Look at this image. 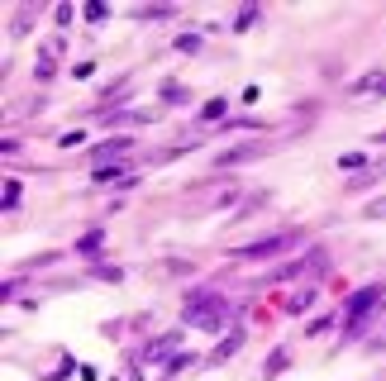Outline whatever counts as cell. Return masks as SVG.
Returning <instances> with one entry per match:
<instances>
[{
    "instance_id": "6da1fadb",
    "label": "cell",
    "mask_w": 386,
    "mask_h": 381,
    "mask_svg": "<svg viewBox=\"0 0 386 381\" xmlns=\"http://www.w3.org/2000/svg\"><path fill=\"white\" fill-rule=\"evenodd\" d=\"M229 319V305H224V295L219 291H191L186 295V305H182V324H191V329H219Z\"/></svg>"
},
{
    "instance_id": "7a4b0ae2",
    "label": "cell",
    "mask_w": 386,
    "mask_h": 381,
    "mask_svg": "<svg viewBox=\"0 0 386 381\" xmlns=\"http://www.w3.org/2000/svg\"><path fill=\"white\" fill-rule=\"evenodd\" d=\"M377 300H382V286H377V282L348 295V305H343V329H348V339H353V329H363V319L377 310Z\"/></svg>"
},
{
    "instance_id": "3957f363",
    "label": "cell",
    "mask_w": 386,
    "mask_h": 381,
    "mask_svg": "<svg viewBox=\"0 0 386 381\" xmlns=\"http://www.w3.org/2000/svg\"><path fill=\"white\" fill-rule=\"evenodd\" d=\"M295 243V234H277V238H258V243H248V248H239L234 258H243V262H258V258H272V253H282Z\"/></svg>"
},
{
    "instance_id": "277c9868",
    "label": "cell",
    "mask_w": 386,
    "mask_h": 381,
    "mask_svg": "<svg viewBox=\"0 0 386 381\" xmlns=\"http://www.w3.org/2000/svg\"><path fill=\"white\" fill-rule=\"evenodd\" d=\"M177 343H182V334H162V339H148L138 358H143V362H167V358L177 353Z\"/></svg>"
},
{
    "instance_id": "5b68a950",
    "label": "cell",
    "mask_w": 386,
    "mask_h": 381,
    "mask_svg": "<svg viewBox=\"0 0 386 381\" xmlns=\"http://www.w3.org/2000/svg\"><path fill=\"white\" fill-rule=\"evenodd\" d=\"M124 153H129V138H110V143L91 148V162L96 167H114V162H124Z\"/></svg>"
},
{
    "instance_id": "8992f818",
    "label": "cell",
    "mask_w": 386,
    "mask_h": 381,
    "mask_svg": "<svg viewBox=\"0 0 386 381\" xmlns=\"http://www.w3.org/2000/svg\"><path fill=\"white\" fill-rule=\"evenodd\" d=\"M239 348H243V334H229V339H224V343H219V348L210 353V362H224V358H234Z\"/></svg>"
},
{
    "instance_id": "52a82bcc",
    "label": "cell",
    "mask_w": 386,
    "mask_h": 381,
    "mask_svg": "<svg viewBox=\"0 0 386 381\" xmlns=\"http://www.w3.org/2000/svg\"><path fill=\"white\" fill-rule=\"evenodd\" d=\"M91 182H124V186H129V177H124V162H114V167H91Z\"/></svg>"
},
{
    "instance_id": "ba28073f",
    "label": "cell",
    "mask_w": 386,
    "mask_h": 381,
    "mask_svg": "<svg viewBox=\"0 0 386 381\" xmlns=\"http://www.w3.org/2000/svg\"><path fill=\"white\" fill-rule=\"evenodd\" d=\"M224 110H229V105H224V95H215V100H205L200 119H205V124H215V119H224Z\"/></svg>"
},
{
    "instance_id": "9c48e42d",
    "label": "cell",
    "mask_w": 386,
    "mask_h": 381,
    "mask_svg": "<svg viewBox=\"0 0 386 381\" xmlns=\"http://www.w3.org/2000/svg\"><path fill=\"white\" fill-rule=\"evenodd\" d=\"M100 238H105L100 229H91V234H82V243H77V253H82V258H86V253H96V248H100Z\"/></svg>"
},
{
    "instance_id": "30bf717a",
    "label": "cell",
    "mask_w": 386,
    "mask_h": 381,
    "mask_svg": "<svg viewBox=\"0 0 386 381\" xmlns=\"http://www.w3.org/2000/svg\"><path fill=\"white\" fill-rule=\"evenodd\" d=\"M177 53H200V34H177Z\"/></svg>"
},
{
    "instance_id": "8fae6325",
    "label": "cell",
    "mask_w": 386,
    "mask_h": 381,
    "mask_svg": "<svg viewBox=\"0 0 386 381\" xmlns=\"http://www.w3.org/2000/svg\"><path fill=\"white\" fill-rule=\"evenodd\" d=\"M19 182H5V195H0V205H5V210H14V205H19Z\"/></svg>"
},
{
    "instance_id": "7c38bea8",
    "label": "cell",
    "mask_w": 386,
    "mask_h": 381,
    "mask_svg": "<svg viewBox=\"0 0 386 381\" xmlns=\"http://www.w3.org/2000/svg\"><path fill=\"white\" fill-rule=\"evenodd\" d=\"M195 358L191 353H177V358H172V362H167V377H177V372H182V367H191Z\"/></svg>"
},
{
    "instance_id": "4fadbf2b",
    "label": "cell",
    "mask_w": 386,
    "mask_h": 381,
    "mask_svg": "<svg viewBox=\"0 0 386 381\" xmlns=\"http://www.w3.org/2000/svg\"><path fill=\"white\" fill-rule=\"evenodd\" d=\"M310 305H315V295H295V300H291V305H287V315H305Z\"/></svg>"
},
{
    "instance_id": "5bb4252c",
    "label": "cell",
    "mask_w": 386,
    "mask_h": 381,
    "mask_svg": "<svg viewBox=\"0 0 386 381\" xmlns=\"http://www.w3.org/2000/svg\"><path fill=\"white\" fill-rule=\"evenodd\" d=\"M91 272H96L100 282H124V272H119V267H91Z\"/></svg>"
},
{
    "instance_id": "9a60e30c",
    "label": "cell",
    "mask_w": 386,
    "mask_h": 381,
    "mask_svg": "<svg viewBox=\"0 0 386 381\" xmlns=\"http://www.w3.org/2000/svg\"><path fill=\"white\" fill-rule=\"evenodd\" d=\"M287 362H291L287 353H272V358H267V372H272V377H277V372H282V367H287Z\"/></svg>"
},
{
    "instance_id": "2e32d148",
    "label": "cell",
    "mask_w": 386,
    "mask_h": 381,
    "mask_svg": "<svg viewBox=\"0 0 386 381\" xmlns=\"http://www.w3.org/2000/svg\"><path fill=\"white\" fill-rule=\"evenodd\" d=\"M367 219H386V195H382V200H372V205H367Z\"/></svg>"
},
{
    "instance_id": "e0dca14e",
    "label": "cell",
    "mask_w": 386,
    "mask_h": 381,
    "mask_svg": "<svg viewBox=\"0 0 386 381\" xmlns=\"http://www.w3.org/2000/svg\"><path fill=\"white\" fill-rule=\"evenodd\" d=\"M72 14H77L72 5H58V10H53V19H58V24H72Z\"/></svg>"
},
{
    "instance_id": "ac0fdd59",
    "label": "cell",
    "mask_w": 386,
    "mask_h": 381,
    "mask_svg": "<svg viewBox=\"0 0 386 381\" xmlns=\"http://www.w3.org/2000/svg\"><path fill=\"white\" fill-rule=\"evenodd\" d=\"M58 143H62V148H77V143H86V134H77V129H72V134H62Z\"/></svg>"
},
{
    "instance_id": "d6986e66",
    "label": "cell",
    "mask_w": 386,
    "mask_h": 381,
    "mask_svg": "<svg viewBox=\"0 0 386 381\" xmlns=\"http://www.w3.org/2000/svg\"><path fill=\"white\" fill-rule=\"evenodd\" d=\"M363 162H367L363 153H343V158H339V167H363Z\"/></svg>"
},
{
    "instance_id": "ffe728a7",
    "label": "cell",
    "mask_w": 386,
    "mask_h": 381,
    "mask_svg": "<svg viewBox=\"0 0 386 381\" xmlns=\"http://www.w3.org/2000/svg\"><path fill=\"white\" fill-rule=\"evenodd\" d=\"M105 14H110V10H105V5H86V19H91V24H100V19H105Z\"/></svg>"
},
{
    "instance_id": "44dd1931",
    "label": "cell",
    "mask_w": 386,
    "mask_h": 381,
    "mask_svg": "<svg viewBox=\"0 0 386 381\" xmlns=\"http://www.w3.org/2000/svg\"><path fill=\"white\" fill-rule=\"evenodd\" d=\"M377 143H386V129H382V134H377Z\"/></svg>"
}]
</instances>
